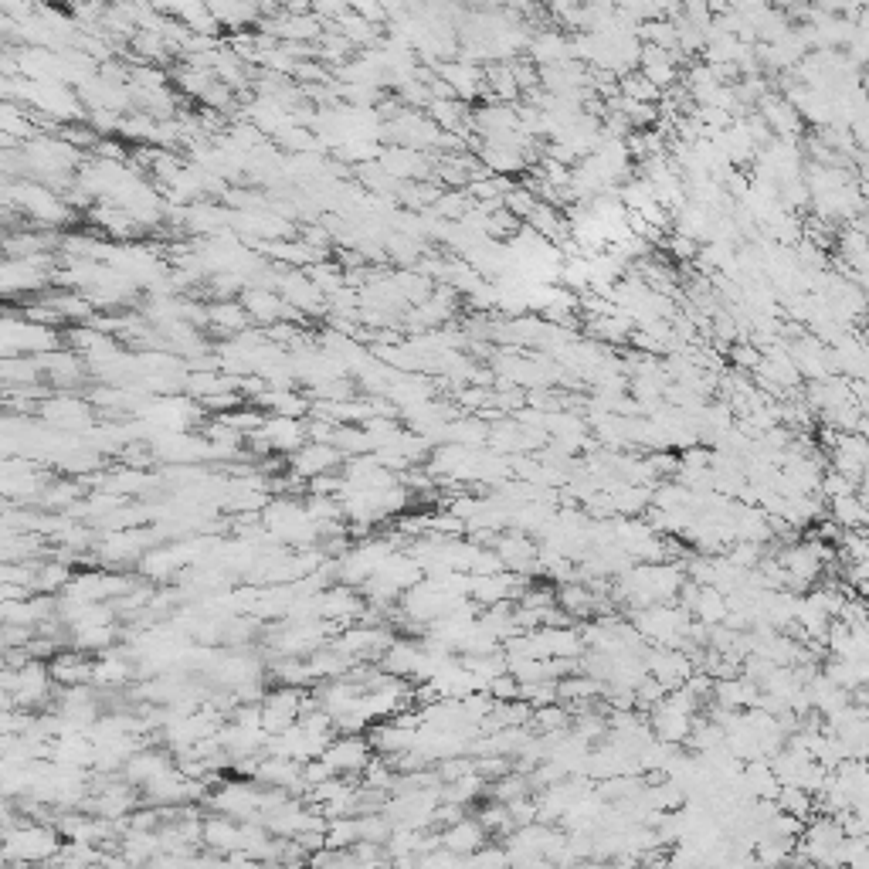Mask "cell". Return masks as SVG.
Listing matches in <instances>:
<instances>
[{
	"instance_id": "cell-7",
	"label": "cell",
	"mask_w": 869,
	"mask_h": 869,
	"mask_svg": "<svg viewBox=\"0 0 869 869\" xmlns=\"http://www.w3.org/2000/svg\"><path fill=\"white\" fill-rule=\"evenodd\" d=\"M211 320L218 326H225V330H242V326L248 323V313L242 303H218L211 309Z\"/></svg>"
},
{
	"instance_id": "cell-4",
	"label": "cell",
	"mask_w": 869,
	"mask_h": 869,
	"mask_svg": "<svg viewBox=\"0 0 869 869\" xmlns=\"http://www.w3.org/2000/svg\"><path fill=\"white\" fill-rule=\"evenodd\" d=\"M530 51H533V62H537L540 68L544 65H557V62H567L571 55V41L564 38V34L557 31H544L537 34V38L530 41Z\"/></svg>"
},
{
	"instance_id": "cell-1",
	"label": "cell",
	"mask_w": 869,
	"mask_h": 869,
	"mask_svg": "<svg viewBox=\"0 0 869 869\" xmlns=\"http://www.w3.org/2000/svg\"><path fill=\"white\" fill-rule=\"evenodd\" d=\"M374 757V747L367 737H340V741H330L320 751V761L330 768V774H360L364 764Z\"/></svg>"
},
{
	"instance_id": "cell-3",
	"label": "cell",
	"mask_w": 869,
	"mask_h": 869,
	"mask_svg": "<svg viewBox=\"0 0 869 869\" xmlns=\"http://www.w3.org/2000/svg\"><path fill=\"white\" fill-rule=\"evenodd\" d=\"M438 836H442V849H449V853L462 856V859H466L469 853H476L479 846H486V829L479 825V819H466V815H462L459 822L445 825Z\"/></svg>"
},
{
	"instance_id": "cell-2",
	"label": "cell",
	"mask_w": 869,
	"mask_h": 869,
	"mask_svg": "<svg viewBox=\"0 0 869 869\" xmlns=\"http://www.w3.org/2000/svg\"><path fill=\"white\" fill-rule=\"evenodd\" d=\"M343 459V452L337 449L333 442H303L296 449V459H292V469H296V476L303 479H316V476H326V472H333V466Z\"/></svg>"
},
{
	"instance_id": "cell-5",
	"label": "cell",
	"mask_w": 869,
	"mask_h": 869,
	"mask_svg": "<svg viewBox=\"0 0 869 869\" xmlns=\"http://www.w3.org/2000/svg\"><path fill=\"white\" fill-rule=\"evenodd\" d=\"M832 523L839 530H863L866 527V506L856 493L832 499Z\"/></svg>"
},
{
	"instance_id": "cell-9",
	"label": "cell",
	"mask_w": 869,
	"mask_h": 869,
	"mask_svg": "<svg viewBox=\"0 0 869 869\" xmlns=\"http://www.w3.org/2000/svg\"><path fill=\"white\" fill-rule=\"evenodd\" d=\"M734 360L741 367H751V371H757V364H761V354H757L754 347H737L734 350Z\"/></svg>"
},
{
	"instance_id": "cell-6",
	"label": "cell",
	"mask_w": 869,
	"mask_h": 869,
	"mask_svg": "<svg viewBox=\"0 0 869 869\" xmlns=\"http://www.w3.org/2000/svg\"><path fill=\"white\" fill-rule=\"evenodd\" d=\"M618 96L656 106V102L662 99V89H659V85H652L642 72H625V75H618Z\"/></svg>"
},
{
	"instance_id": "cell-8",
	"label": "cell",
	"mask_w": 869,
	"mask_h": 869,
	"mask_svg": "<svg viewBox=\"0 0 869 869\" xmlns=\"http://www.w3.org/2000/svg\"><path fill=\"white\" fill-rule=\"evenodd\" d=\"M819 486H822V493L829 496V499H836V496H846V493H856V479H849V476H842V472H829V476H819Z\"/></svg>"
}]
</instances>
